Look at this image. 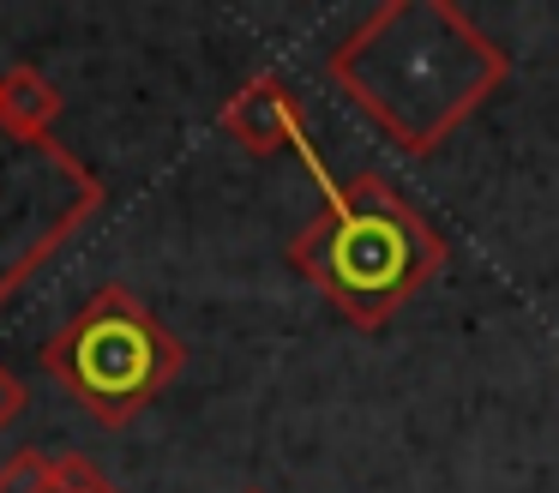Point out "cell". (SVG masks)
<instances>
[{"mask_svg": "<svg viewBox=\"0 0 559 493\" xmlns=\"http://www.w3.org/2000/svg\"><path fill=\"white\" fill-rule=\"evenodd\" d=\"M55 457H43L37 445H25V451H13L7 463H0V493H37V481L49 476Z\"/></svg>", "mask_w": 559, "mask_h": 493, "instance_id": "52a82bcc", "label": "cell"}, {"mask_svg": "<svg viewBox=\"0 0 559 493\" xmlns=\"http://www.w3.org/2000/svg\"><path fill=\"white\" fill-rule=\"evenodd\" d=\"M247 493H265V488H247Z\"/></svg>", "mask_w": 559, "mask_h": 493, "instance_id": "30bf717a", "label": "cell"}, {"mask_svg": "<svg viewBox=\"0 0 559 493\" xmlns=\"http://www.w3.org/2000/svg\"><path fill=\"white\" fill-rule=\"evenodd\" d=\"M55 476H61V493H121L91 457H79V451L55 457Z\"/></svg>", "mask_w": 559, "mask_h": 493, "instance_id": "ba28073f", "label": "cell"}, {"mask_svg": "<svg viewBox=\"0 0 559 493\" xmlns=\"http://www.w3.org/2000/svg\"><path fill=\"white\" fill-rule=\"evenodd\" d=\"M103 211V180L61 139L0 127V307Z\"/></svg>", "mask_w": 559, "mask_h": 493, "instance_id": "277c9868", "label": "cell"}, {"mask_svg": "<svg viewBox=\"0 0 559 493\" xmlns=\"http://www.w3.org/2000/svg\"><path fill=\"white\" fill-rule=\"evenodd\" d=\"M445 259L451 240L373 168L331 180L319 216L289 240V265L361 331H379L403 301L421 295Z\"/></svg>", "mask_w": 559, "mask_h": 493, "instance_id": "7a4b0ae2", "label": "cell"}, {"mask_svg": "<svg viewBox=\"0 0 559 493\" xmlns=\"http://www.w3.org/2000/svg\"><path fill=\"white\" fill-rule=\"evenodd\" d=\"M61 108H67V96H61V84H55L49 72H37V67H7L0 72V127L7 132L43 144V139H55Z\"/></svg>", "mask_w": 559, "mask_h": 493, "instance_id": "8992f818", "label": "cell"}, {"mask_svg": "<svg viewBox=\"0 0 559 493\" xmlns=\"http://www.w3.org/2000/svg\"><path fill=\"white\" fill-rule=\"evenodd\" d=\"M25 403H31V391H25V379H19L7 361H0V433L13 427L19 415H25Z\"/></svg>", "mask_w": 559, "mask_h": 493, "instance_id": "9c48e42d", "label": "cell"}, {"mask_svg": "<svg viewBox=\"0 0 559 493\" xmlns=\"http://www.w3.org/2000/svg\"><path fill=\"white\" fill-rule=\"evenodd\" d=\"M217 127L229 132L247 156L295 151V156H301V168L319 180V192L331 187V168H325V156L313 151V132H307L301 96H295V84L277 79V72H253V79H247L241 91L217 108Z\"/></svg>", "mask_w": 559, "mask_h": 493, "instance_id": "5b68a950", "label": "cell"}, {"mask_svg": "<svg viewBox=\"0 0 559 493\" xmlns=\"http://www.w3.org/2000/svg\"><path fill=\"white\" fill-rule=\"evenodd\" d=\"M325 79L391 144L433 156L511 79V60L451 0H385L325 55Z\"/></svg>", "mask_w": 559, "mask_h": 493, "instance_id": "6da1fadb", "label": "cell"}, {"mask_svg": "<svg viewBox=\"0 0 559 493\" xmlns=\"http://www.w3.org/2000/svg\"><path fill=\"white\" fill-rule=\"evenodd\" d=\"M187 367V349L127 283H103L61 331L43 343V373L103 427H127Z\"/></svg>", "mask_w": 559, "mask_h": 493, "instance_id": "3957f363", "label": "cell"}]
</instances>
